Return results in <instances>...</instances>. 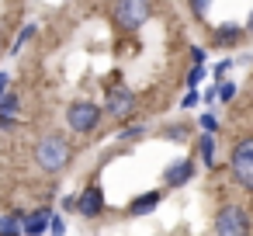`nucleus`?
Returning a JSON list of instances; mask_svg holds the SVG:
<instances>
[{"label": "nucleus", "mask_w": 253, "mask_h": 236, "mask_svg": "<svg viewBox=\"0 0 253 236\" xmlns=\"http://www.w3.org/2000/svg\"><path fill=\"white\" fill-rule=\"evenodd\" d=\"M45 226H49V212H45V208H39L35 215L21 219V233H42Z\"/></svg>", "instance_id": "9d476101"}, {"label": "nucleus", "mask_w": 253, "mask_h": 236, "mask_svg": "<svg viewBox=\"0 0 253 236\" xmlns=\"http://www.w3.org/2000/svg\"><path fill=\"white\" fill-rule=\"evenodd\" d=\"M160 205V194L156 191H149V194H142V198H135L132 205H128V215H146L149 208H156Z\"/></svg>", "instance_id": "1a4fd4ad"}, {"label": "nucleus", "mask_w": 253, "mask_h": 236, "mask_svg": "<svg viewBox=\"0 0 253 236\" xmlns=\"http://www.w3.org/2000/svg\"><path fill=\"white\" fill-rule=\"evenodd\" d=\"M149 14H153V4H149V0H118V4H115V25H118L122 32L142 28V25L149 21Z\"/></svg>", "instance_id": "f03ea898"}, {"label": "nucleus", "mask_w": 253, "mask_h": 236, "mask_svg": "<svg viewBox=\"0 0 253 236\" xmlns=\"http://www.w3.org/2000/svg\"><path fill=\"white\" fill-rule=\"evenodd\" d=\"M77 208H80V215H87V219H94V215H101L104 212V194H101V188H84V194L77 198Z\"/></svg>", "instance_id": "0eeeda50"}, {"label": "nucleus", "mask_w": 253, "mask_h": 236, "mask_svg": "<svg viewBox=\"0 0 253 236\" xmlns=\"http://www.w3.org/2000/svg\"><path fill=\"white\" fill-rule=\"evenodd\" d=\"M191 174H194L191 160H180L177 167H170V170H167V184H170V188H180V184H187V181H191Z\"/></svg>", "instance_id": "6e6552de"}, {"label": "nucleus", "mask_w": 253, "mask_h": 236, "mask_svg": "<svg viewBox=\"0 0 253 236\" xmlns=\"http://www.w3.org/2000/svg\"><path fill=\"white\" fill-rule=\"evenodd\" d=\"M135 94L128 91V87H111L108 91V115H115V118H128V115H135Z\"/></svg>", "instance_id": "423d86ee"}, {"label": "nucleus", "mask_w": 253, "mask_h": 236, "mask_svg": "<svg viewBox=\"0 0 253 236\" xmlns=\"http://www.w3.org/2000/svg\"><path fill=\"white\" fill-rule=\"evenodd\" d=\"M236 39H239L236 28H218V42H236Z\"/></svg>", "instance_id": "f8f14e48"}, {"label": "nucleus", "mask_w": 253, "mask_h": 236, "mask_svg": "<svg viewBox=\"0 0 253 236\" xmlns=\"http://www.w3.org/2000/svg\"><path fill=\"white\" fill-rule=\"evenodd\" d=\"M250 32H253V14H250Z\"/></svg>", "instance_id": "aec40b11"}, {"label": "nucleus", "mask_w": 253, "mask_h": 236, "mask_svg": "<svg viewBox=\"0 0 253 236\" xmlns=\"http://www.w3.org/2000/svg\"><path fill=\"white\" fill-rule=\"evenodd\" d=\"M0 233H21V219L18 215H4L0 219Z\"/></svg>", "instance_id": "9b49d317"}, {"label": "nucleus", "mask_w": 253, "mask_h": 236, "mask_svg": "<svg viewBox=\"0 0 253 236\" xmlns=\"http://www.w3.org/2000/svg\"><path fill=\"white\" fill-rule=\"evenodd\" d=\"M70 156H73V149H70V142H66L63 136H45V139L35 146V163H39L45 174H59V170L70 163Z\"/></svg>", "instance_id": "f257e3e1"}, {"label": "nucleus", "mask_w": 253, "mask_h": 236, "mask_svg": "<svg viewBox=\"0 0 253 236\" xmlns=\"http://www.w3.org/2000/svg\"><path fill=\"white\" fill-rule=\"evenodd\" d=\"M142 132H146V129H142V125H132V129H128V132H125V139H135V136H142Z\"/></svg>", "instance_id": "dca6fc26"}, {"label": "nucleus", "mask_w": 253, "mask_h": 236, "mask_svg": "<svg viewBox=\"0 0 253 236\" xmlns=\"http://www.w3.org/2000/svg\"><path fill=\"white\" fill-rule=\"evenodd\" d=\"M232 174L246 191H253V139H243L232 149Z\"/></svg>", "instance_id": "20e7f679"}, {"label": "nucleus", "mask_w": 253, "mask_h": 236, "mask_svg": "<svg viewBox=\"0 0 253 236\" xmlns=\"http://www.w3.org/2000/svg\"><path fill=\"white\" fill-rule=\"evenodd\" d=\"M246 229H250V219L239 205H225L215 215V233L218 236H236V233H246Z\"/></svg>", "instance_id": "39448f33"}, {"label": "nucleus", "mask_w": 253, "mask_h": 236, "mask_svg": "<svg viewBox=\"0 0 253 236\" xmlns=\"http://www.w3.org/2000/svg\"><path fill=\"white\" fill-rule=\"evenodd\" d=\"M194 11H198V14H205V11H208V0H194Z\"/></svg>", "instance_id": "f3484780"}, {"label": "nucleus", "mask_w": 253, "mask_h": 236, "mask_svg": "<svg viewBox=\"0 0 253 236\" xmlns=\"http://www.w3.org/2000/svg\"><path fill=\"white\" fill-rule=\"evenodd\" d=\"M0 52H4V35H0Z\"/></svg>", "instance_id": "6ab92c4d"}, {"label": "nucleus", "mask_w": 253, "mask_h": 236, "mask_svg": "<svg viewBox=\"0 0 253 236\" xmlns=\"http://www.w3.org/2000/svg\"><path fill=\"white\" fill-rule=\"evenodd\" d=\"M232 94H236V87H232V84H222V87H218V97H222V101H229Z\"/></svg>", "instance_id": "2eb2a0df"}, {"label": "nucleus", "mask_w": 253, "mask_h": 236, "mask_svg": "<svg viewBox=\"0 0 253 236\" xmlns=\"http://www.w3.org/2000/svg\"><path fill=\"white\" fill-rule=\"evenodd\" d=\"M201 156H205V163H208V167L215 163V160H211V139H208V136L201 139Z\"/></svg>", "instance_id": "ddd939ff"}, {"label": "nucleus", "mask_w": 253, "mask_h": 236, "mask_svg": "<svg viewBox=\"0 0 253 236\" xmlns=\"http://www.w3.org/2000/svg\"><path fill=\"white\" fill-rule=\"evenodd\" d=\"M66 122H70L73 132H84V136H87V132L97 129V122H101V108L90 104V101H73L70 111H66Z\"/></svg>", "instance_id": "7ed1b4c3"}, {"label": "nucleus", "mask_w": 253, "mask_h": 236, "mask_svg": "<svg viewBox=\"0 0 253 236\" xmlns=\"http://www.w3.org/2000/svg\"><path fill=\"white\" fill-rule=\"evenodd\" d=\"M7 87V73H0V91H4Z\"/></svg>", "instance_id": "a211bd4d"}, {"label": "nucleus", "mask_w": 253, "mask_h": 236, "mask_svg": "<svg viewBox=\"0 0 253 236\" xmlns=\"http://www.w3.org/2000/svg\"><path fill=\"white\" fill-rule=\"evenodd\" d=\"M201 77H205V70H201V66H194V70L187 73V84H191V87H198V80H201Z\"/></svg>", "instance_id": "4468645a"}]
</instances>
